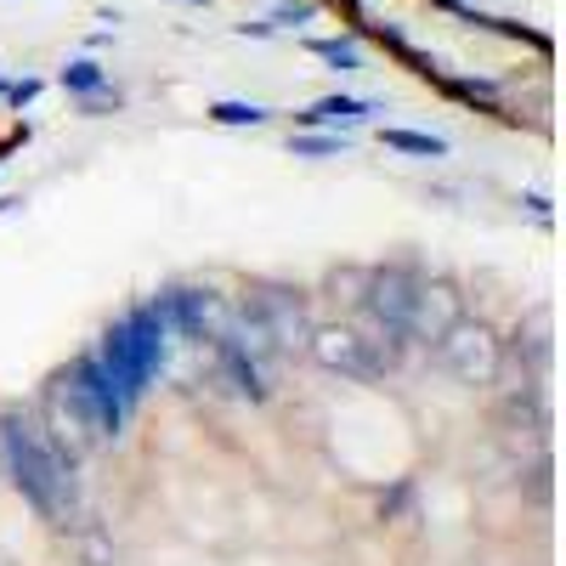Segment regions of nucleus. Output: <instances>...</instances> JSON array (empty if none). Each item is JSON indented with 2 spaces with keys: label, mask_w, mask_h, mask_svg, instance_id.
I'll return each instance as SVG.
<instances>
[{
  "label": "nucleus",
  "mask_w": 566,
  "mask_h": 566,
  "mask_svg": "<svg viewBox=\"0 0 566 566\" xmlns=\"http://www.w3.org/2000/svg\"><path fill=\"white\" fill-rule=\"evenodd\" d=\"M0 459H7V476L18 482V493L45 515V522L69 527L80 515V493H74V459L57 453V442L45 437V424L29 419L23 408L0 413Z\"/></svg>",
  "instance_id": "nucleus-1"
},
{
  "label": "nucleus",
  "mask_w": 566,
  "mask_h": 566,
  "mask_svg": "<svg viewBox=\"0 0 566 566\" xmlns=\"http://www.w3.org/2000/svg\"><path fill=\"white\" fill-rule=\"evenodd\" d=\"M165 335H170V323H165L159 301H154V306H136L125 323H114L108 335H103L97 363L108 368V380L119 386L125 402H136L142 391H148V380L159 374V363H165Z\"/></svg>",
  "instance_id": "nucleus-2"
},
{
  "label": "nucleus",
  "mask_w": 566,
  "mask_h": 566,
  "mask_svg": "<svg viewBox=\"0 0 566 566\" xmlns=\"http://www.w3.org/2000/svg\"><path fill=\"white\" fill-rule=\"evenodd\" d=\"M244 317L266 335L272 352H306V340H312L306 301H301V290H290V283H255L250 301H244Z\"/></svg>",
  "instance_id": "nucleus-3"
},
{
  "label": "nucleus",
  "mask_w": 566,
  "mask_h": 566,
  "mask_svg": "<svg viewBox=\"0 0 566 566\" xmlns=\"http://www.w3.org/2000/svg\"><path fill=\"white\" fill-rule=\"evenodd\" d=\"M499 363H504V346L488 323H470L459 317L448 335L437 340V368L453 374L459 386H493L499 380Z\"/></svg>",
  "instance_id": "nucleus-4"
},
{
  "label": "nucleus",
  "mask_w": 566,
  "mask_h": 566,
  "mask_svg": "<svg viewBox=\"0 0 566 566\" xmlns=\"http://www.w3.org/2000/svg\"><path fill=\"white\" fill-rule=\"evenodd\" d=\"M69 391H74V402L85 408V419H91V431H97V442H114L119 431H125V413H130V402L119 397V386L108 380V368L97 363V357H80L69 374Z\"/></svg>",
  "instance_id": "nucleus-5"
},
{
  "label": "nucleus",
  "mask_w": 566,
  "mask_h": 566,
  "mask_svg": "<svg viewBox=\"0 0 566 566\" xmlns=\"http://www.w3.org/2000/svg\"><path fill=\"white\" fill-rule=\"evenodd\" d=\"M306 352L328 368V374H340V380H380V374L391 368V357L374 346L368 335H357V328H312V340Z\"/></svg>",
  "instance_id": "nucleus-6"
},
{
  "label": "nucleus",
  "mask_w": 566,
  "mask_h": 566,
  "mask_svg": "<svg viewBox=\"0 0 566 566\" xmlns=\"http://www.w3.org/2000/svg\"><path fill=\"white\" fill-rule=\"evenodd\" d=\"M159 312H165V323L176 328V335H187V340H216L221 328L232 323V306L216 290H165L159 295Z\"/></svg>",
  "instance_id": "nucleus-7"
},
{
  "label": "nucleus",
  "mask_w": 566,
  "mask_h": 566,
  "mask_svg": "<svg viewBox=\"0 0 566 566\" xmlns=\"http://www.w3.org/2000/svg\"><path fill=\"white\" fill-rule=\"evenodd\" d=\"M464 317V301L453 283H424L419 277V290H413V306H408V340H424V346H437L448 328Z\"/></svg>",
  "instance_id": "nucleus-8"
},
{
  "label": "nucleus",
  "mask_w": 566,
  "mask_h": 566,
  "mask_svg": "<svg viewBox=\"0 0 566 566\" xmlns=\"http://www.w3.org/2000/svg\"><path fill=\"white\" fill-rule=\"evenodd\" d=\"M45 419H52V437L57 442V453L63 459H80L91 442H97V431H91V419H85V408L74 402V391H69V380H57L52 391H45Z\"/></svg>",
  "instance_id": "nucleus-9"
},
{
  "label": "nucleus",
  "mask_w": 566,
  "mask_h": 566,
  "mask_svg": "<svg viewBox=\"0 0 566 566\" xmlns=\"http://www.w3.org/2000/svg\"><path fill=\"white\" fill-rule=\"evenodd\" d=\"M216 346V368H221V380L239 391V397H250V402H266V374H261V363H255V352L232 335V328H221V335L210 340Z\"/></svg>",
  "instance_id": "nucleus-10"
},
{
  "label": "nucleus",
  "mask_w": 566,
  "mask_h": 566,
  "mask_svg": "<svg viewBox=\"0 0 566 566\" xmlns=\"http://www.w3.org/2000/svg\"><path fill=\"white\" fill-rule=\"evenodd\" d=\"M368 114H380V108L363 103V97H323V103H312V108L301 114V125H357V119H368Z\"/></svg>",
  "instance_id": "nucleus-11"
},
{
  "label": "nucleus",
  "mask_w": 566,
  "mask_h": 566,
  "mask_svg": "<svg viewBox=\"0 0 566 566\" xmlns=\"http://www.w3.org/2000/svg\"><path fill=\"white\" fill-rule=\"evenodd\" d=\"M57 80H63V91H74V97H97V91H108V69H103V63H91V57L69 63Z\"/></svg>",
  "instance_id": "nucleus-12"
},
{
  "label": "nucleus",
  "mask_w": 566,
  "mask_h": 566,
  "mask_svg": "<svg viewBox=\"0 0 566 566\" xmlns=\"http://www.w3.org/2000/svg\"><path fill=\"white\" fill-rule=\"evenodd\" d=\"M386 148H397V154H424V159H442V154H448V142H442V136H424V130H386Z\"/></svg>",
  "instance_id": "nucleus-13"
},
{
  "label": "nucleus",
  "mask_w": 566,
  "mask_h": 566,
  "mask_svg": "<svg viewBox=\"0 0 566 566\" xmlns=\"http://www.w3.org/2000/svg\"><path fill=\"white\" fill-rule=\"evenodd\" d=\"M210 119H216V125H266V119H272V108H261V103H232V97H221V103H210Z\"/></svg>",
  "instance_id": "nucleus-14"
},
{
  "label": "nucleus",
  "mask_w": 566,
  "mask_h": 566,
  "mask_svg": "<svg viewBox=\"0 0 566 566\" xmlns=\"http://www.w3.org/2000/svg\"><path fill=\"white\" fill-rule=\"evenodd\" d=\"M515 352H527L533 368H549V312H533V335H515Z\"/></svg>",
  "instance_id": "nucleus-15"
},
{
  "label": "nucleus",
  "mask_w": 566,
  "mask_h": 566,
  "mask_svg": "<svg viewBox=\"0 0 566 566\" xmlns=\"http://www.w3.org/2000/svg\"><path fill=\"white\" fill-rule=\"evenodd\" d=\"M312 52H317L323 63H335L340 74H357V69H363V57H357L352 40H312Z\"/></svg>",
  "instance_id": "nucleus-16"
},
{
  "label": "nucleus",
  "mask_w": 566,
  "mask_h": 566,
  "mask_svg": "<svg viewBox=\"0 0 566 566\" xmlns=\"http://www.w3.org/2000/svg\"><path fill=\"white\" fill-rule=\"evenodd\" d=\"M290 148L301 159H328V154H346V136H295Z\"/></svg>",
  "instance_id": "nucleus-17"
},
{
  "label": "nucleus",
  "mask_w": 566,
  "mask_h": 566,
  "mask_svg": "<svg viewBox=\"0 0 566 566\" xmlns=\"http://www.w3.org/2000/svg\"><path fill=\"white\" fill-rule=\"evenodd\" d=\"M34 97H40V80H18V85L0 91V103H7V108H29Z\"/></svg>",
  "instance_id": "nucleus-18"
},
{
  "label": "nucleus",
  "mask_w": 566,
  "mask_h": 566,
  "mask_svg": "<svg viewBox=\"0 0 566 566\" xmlns=\"http://www.w3.org/2000/svg\"><path fill=\"white\" fill-rule=\"evenodd\" d=\"M306 18H312V7H306V0H290V7H277L266 23L277 29V23H306Z\"/></svg>",
  "instance_id": "nucleus-19"
},
{
  "label": "nucleus",
  "mask_w": 566,
  "mask_h": 566,
  "mask_svg": "<svg viewBox=\"0 0 566 566\" xmlns=\"http://www.w3.org/2000/svg\"><path fill=\"white\" fill-rule=\"evenodd\" d=\"M187 7H210V0H187Z\"/></svg>",
  "instance_id": "nucleus-20"
},
{
  "label": "nucleus",
  "mask_w": 566,
  "mask_h": 566,
  "mask_svg": "<svg viewBox=\"0 0 566 566\" xmlns=\"http://www.w3.org/2000/svg\"><path fill=\"white\" fill-rule=\"evenodd\" d=\"M0 91H7V80H0Z\"/></svg>",
  "instance_id": "nucleus-21"
}]
</instances>
